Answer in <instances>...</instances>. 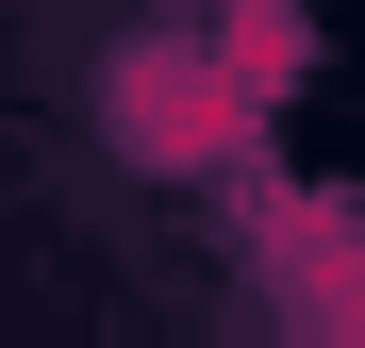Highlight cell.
<instances>
[{"label":"cell","instance_id":"6da1fadb","mask_svg":"<svg viewBox=\"0 0 365 348\" xmlns=\"http://www.w3.org/2000/svg\"><path fill=\"white\" fill-rule=\"evenodd\" d=\"M232 133H250V67L232 50H116V149L133 166H232Z\"/></svg>","mask_w":365,"mask_h":348}]
</instances>
